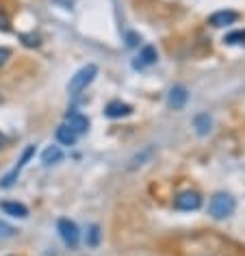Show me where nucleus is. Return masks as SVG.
Masks as SVG:
<instances>
[{"mask_svg": "<svg viewBox=\"0 0 245 256\" xmlns=\"http://www.w3.org/2000/svg\"><path fill=\"white\" fill-rule=\"evenodd\" d=\"M2 146H4V135L0 132V148H2Z\"/></svg>", "mask_w": 245, "mask_h": 256, "instance_id": "nucleus-21", "label": "nucleus"}, {"mask_svg": "<svg viewBox=\"0 0 245 256\" xmlns=\"http://www.w3.org/2000/svg\"><path fill=\"white\" fill-rule=\"evenodd\" d=\"M154 61H156V50H154V46H144L139 50L137 59L132 61V68L134 70H144V68H150Z\"/></svg>", "mask_w": 245, "mask_h": 256, "instance_id": "nucleus-9", "label": "nucleus"}, {"mask_svg": "<svg viewBox=\"0 0 245 256\" xmlns=\"http://www.w3.org/2000/svg\"><path fill=\"white\" fill-rule=\"evenodd\" d=\"M22 37V42H24V46H28V48H35V46H40V37L37 35H20Z\"/></svg>", "mask_w": 245, "mask_h": 256, "instance_id": "nucleus-18", "label": "nucleus"}, {"mask_svg": "<svg viewBox=\"0 0 245 256\" xmlns=\"http://www.w3.org/2000/svg\"><path fill=\"white\" fill-rule=\"evenodd\" d=\"M33 154H35V146H26V150L22 152V158H20V161H18V165H16V168L9 172L7 176L2 178V180H0V187H2V189L14 187V182L18 180V176H20V172L24 170V165H26V163L30 161V158H33Z\"/></svg>", "mask_w": 245, "mask_h": 256, "instance_id": "nucleus-5", "label": "nucleus"}, {"mask_svg": "<svg viewBox=\"0 0 245 256\" xmlns=\"http://www.w3.org/2000/svg\"><path fill=\"white\" fill-rule=\"evenodd\" d=\"M16 234H18V230L11 226V224H7L4 220H0V241L11 239V236H16Z\"/></svg>", "mask_w": 245, "mask_h": 256, "instance_id": "nucleus-16", "label": "nucleus"}, {"mask_svg": "<svg viewBox=\"0 0 245 256\" xmlns=\"http://www.w3.org/2000/svg\"><path fill=\"white\" fill-rule=\"evenodd\" d=\"M96 74H98V66H94V63H87L85 68H80L78 72H76L72 78L68 82V92L70 94H78L82 89H87V85H92Z\"/></svg>", "mask_w": 245, "mask_h": 256, "instance_id": "nucleus-2", "label": "nucleus"}, {"mask_svg": "<svg viewBox=\"0 0 245 256\" xmlns=\"http://www.w3.org/2000/svg\"><path fill=\"white\" fill-rule=\"evenodd\" d=\"M61 158H63V152H61L59 146H48V148L42 152V163H44V165L59 163Z\"/></svg>", "mask_w": 245, "mask_h": 256, "instance_id": "nucleus-14", "label": "nucleus"}, {"mask_svg": "<svg viewBox=\"0 0 245 256\" xmlns=\"http://www.w3.org/2000/svg\"><path fill=\"white\" fill-rule=\"evenodd\" d=\"M234 208H236L234 198H232L230 194H224V191L215 194L208 202V213L215 217V220H226V217H230L232 213H234Z\"/></svg>", "mask_w": 245, "mask_h": 256, "instance_id": "nucleus-1", "label": "nucleus"}, {"mask_svg": "<svg viewBox=\"0 0 245 256\" xmlns=\"http://www.w3.org/2000/svg\"><path fill=\"white\" fill-rule=\"evenodd\" d=\"M66 126L72 132H76V135H82V132H87V128H89V120L78 111H70L66 115Z\"/></svg>", "mask_w": 245, "mask_h": 256, "instance_id": "nucleus-7", "label": "nucleus"}, {"mask_svg": "<svg viewBox=\"0 0 245 256\" xmlns=\"http://www.w3.org/2000/svg\"><path fill=\"white\" fill-rule=\"evenodd\" d=\"M98 241H100V226H92V230H89V246L96 248L98 246Z\"/></svg>", "mask_w": 245, "mask_h": 256, "instance_id": "nucleus-17", "label": "nucleus"}, {"mask_svg": "<svg viewBox=\"0 0 245 256\" xmlns=\"http://www.w3.org/2000/svg\"><path fill=\"white\" fill-rule=\"evenodd\" d=\"M56 230H59L61 239H63V243H66L68 248H76V246H78L80 232H78V226H76L72 220H68V217H61V220L56 222Z\"/></svg>", "mask_w": 245, "mask_h": 256, "instance_id": "nucleus-4", "label": "nucleus"}, {"mask_svg": "<svg viewBox=\"0 0 245 256\" xmlns=\"http://www.w3.org/2000/svg\"><path fill=\"white\" fill-rule=\"evenodd\" d=\"M0 208H2L7 215H11V217H20V220L28 217V208L24 206V204H20V202H11V200L0 202Z\"/></svg>", "mask_w": 245, "mask_h": 256, "instance_id": "nucleus-11", "label": "nucleus"}, {"mask_svg": "<svg viewBox=\"0 0 245 256\" xmlns=\"http://www.w3.org/2000/svg\"><path fill=\"white\" fill-rule=\"evenodd\" d=\"M238 20V14L232 9H222V11H215L210 18H208V24L215 28H224V26H230Z\"/></svg>", "mask_w": 245, "mask_h": 256, "instance_id": "nucleus-6", "label": "nucleus"}, {"mask_svg": "<svg viewBox=\"0 0 245 256\" xmlns=\"http://www.w3.org/2000/svg\"><path fill=\"white\" fill-rule=\"evenodd\" d=\"M193 128H196V132H198L200 137L208 135L210 128H212L210 115H208V113H200V115H196V120H193Z\"/></svg>", "mask_w": 245, "mask_h": 256, "instance_id": "nucleus-12", "label": "nucleus"}, {"mask_svg": "<svg viewBox=\"0 0 245 256\" xmlns=\"http://www.w3.org/2000/svg\"><path fill=\"white\" fill-rule=\"evenodd\" d=\"M9 56H11V50H9V48H4V46L0 48V66H4Z\"/></svg>", "mask_w": 245, "mask_h": 256, "instance_id": "nucleus-19", "label": "nucleus"}, {"mask_svg": "<svg viewBox=\"0 0 245 256\" xmlns=\"http://www.w3.org/2000/svg\"><path fill=\"white\" fill-rule=\"evenodd\" d=\"M132 113V106L126 104V102H120V100H113L108 102L106 108H104V115L111 120H120V118H126V115Z\"/></svg>", "mask_w": 245, "mask_h": 256, "instance_id": "nucleus-10", "label": "nucleus"}, {"mask_svg": "<svg viewBox=\"0 0 245 256\" xmlns=\"http://www.w3.org/2000/svg\"><path fill=\"white\" fill-rule=\"evenodd\" d=\"M76 139H78V135L70 130L66 124H61L59 128H56V142H59L61 146H74Z\"/></svg>", "mask_w": 245, "mask_h": 256, "instance_id": "nucleus-13", "label": "nucleus"}, {"mask_svg": "<svg viewBox=\"0 0 245 256\" xmlns=\"http://www.w3.org/2000/svg\"><path fill=\"white\" fill-rule=\"evenodd\" d=\"M186 100H189V92H186V87H182V85L172 87L170 94H167V104H170L174 111L182 108V106L186 104Z\"/></svg>", "mask_w": 245, "mask_h": 256, "instance_id": "nucleus-8", "label": "nucleus"}, {"mask_svg": "<svg viewBox=\"0 0 245 256\" xmlns=\"http://www.w3.org/2000/svg\"><path fill=\"white\" fill-rule=\"evenodd\" d=\"M0 30H9V18L0 14Z\"/></svg>", "mask_w": 245, "mask_h": 256, "instance_id": "nucleus-20", "label": "nucleus"}, {"mask_svg": "<svg viewBox=\"0 0 245 256\" xmlns=\"http://www.w3.org/2000/svg\"><path fill=\"white\" fill-rule=\"evenodd\" d=\"M200 206H202V196H200L198 191H193V189L180 191V194L174 198V208L176 210H184V213H189V210H198Z\"/></svg>", "mask_w": 245, "mask_h": 256, "instance_id": "nucleus-3", "label": "nucleus"}, {"mask_svg": "<svg viewBox=\"0 0 245 256\" xmlns=\"http://www.w3.org/2000/svg\"><path fill=\"white\" fill-rule=\"evenodd\" d=\"M224 42L228 44V46H241V44H245V30H234V33H228L224 37Z\"/></svg>", "mask_w": 245, "mask_h": 256, "instance_id": "nucleus-15", "label": "nucleus"}]
</instances>
